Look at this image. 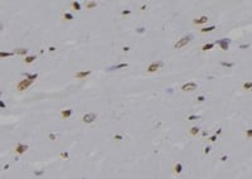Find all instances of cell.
<instances>
[{
	"label": "cell",
	"instance_id": "52a82bcc",
	"mask_svg": "<svg viewBox=\"0 0 252 179\" xmlns=\"http://www.w3.org/2000/svg\"><path fill=\"white\" fill-rule=\"evenodd\" d=\"M27 150H28V145H25V144H21V143H19V144H17V146H15V153H17V154H19V155L24 154Z\"/></svg>",
	"mask_w": 252,
	"mask_h": 179
},
{
	"label": "cell",
	"instance_id": "ffe728a7",
	"mask_svg": "<svg viewBox=\"0 0 252 179\" xmlns=\"http://www.w3.org/2000/svg\"><path fill=\"white\" fill-rule=\"evenodd\" d=\"M97 6V3L96 1H88V3H86V8L87 9H92V8H96Z\"/></svg>",
	"mask_w": 252,
	"mask_h": 179
},
{
	"label": "cell",
	"instance_id": "d590c367",
	"mask_svg": "<svg viewBox=\"0 0 252 179\" xmlns=\"http://www.w3.org/2000/svg\"><path fill=\"white\" fill-rule=\"evenodd\" d=\"M49 50L53 52V50H56V48H54V47H49Z\"/></svg>",
	"mask_w": 252,
	"mask_h": 179
},
{
	"label": "cell",
	"instance_id": "8992f818",
	"mask_svg": "<svg viewBox=\"0 0 252 179\" xmlns=\"http://www.w3.org/2000/svg\"><path fill=\"white\" fill-rule=\"evenodd\" d=\"M207 22H208V16H207V15H201V16H198V18L193 19V24H195V25H203V24H205Z\"/></svg>",
	"mask_w": 252,
	"mask_h": 179
},
{
	"label": "cell",
	"instance_id": "e575fe53",
	"mask_svg": "<svg viewBox=\"0 0 252 179\" xmlns=\"http://www.w3.org/2000/svg\"><path fill=\"white\" fill-rule=\"evenodd\" d=\"M248 47H250L248 44H242V46H241L239 48H241V49H245V48H248Z\"/></svg>",
	"mask_w": 252,
	"mask_h": 179
},
{
	"label": "cell",
	"instance_id": "7a4b0ae2",
	"mask_svg": "<svg viewBox=\"0 0 252 179\" xmlns=\"http://www.w3.org/2000/svg\"><path fill=\"white\" fill-rule=\"evenodd\" d=\"M197 87H198V85H197L195 82H187V83H184V85H182V91L190 92V91L197 90Z\"/></svg>",
	"mask_w": 252,
	"mask_h": 179
},
{
	"label": "cell",
	"instance_id": "5bb4252c",
	"mask_svg": "<svg viewBox=\"0 0 252 179\" xmlns=\"http://www.w3.org/2000/svg\"><path fill=\"white\" fill-rule=\"evenodd\" d=\"M216 25H211V27H203V28H201V32L202 33H209V32H213V30H216Z\"/></svg>",
	"mask_w": 252,
	"mask_h": 179
},
{
	"label": "cell",
	"instance_id": "9c48e42d",
	"mask_svg": "<svg viewBox=\"0 0 252 179\" xmlns=\"http://www.w3.org/2000/svg\"><path fill=\"white\" fill-rule=\"evenodd\" d=\"M72 110L71 109H67V110H62L61 111V116L63 117V119H68V117H71L72 116Z\"/></svg>",
	"mask_w": 252,
	"mask_h": 179
},
{
	"label": "cell",
	"instance_id": "cb8c5ba5",
	"mask_svg": "<svg viewBox=\"0 0 252 179\" xmlns=\"http://www.w3.org/2000/svg\"><path fill=\"white\" fill-rule=\"evenodd\" d=\"M246 138L247 139H252V128L246 130Z\"/></svg>",
	"mask_w": 252,
	"mask_h": 179
},
{
	"label": "cell",
	"instance_id": "8d00e7d4",
	"mask_svg": "<svg viewBox=\"0 0 252 179\" xmlns=\"http://www.w3.org/2000/svg\"><path fill=\"white\" fill-rule=\"evenodd\" d=\"M1 29H3V24H0V30H1Z\"/></svg>",
	"mask_w": 252,
	"mask_h": 179
},
{
	"label": "cell",
	"instance_id": "ba28073f",
	"mask_svg": "<svg viewBox=\"0 0 252 179\" xmlns=\"http://www.w3.org/2000/svg\"><path fill=\"white\" fill-rule=\"evenodd\" d=\"M91 75V71H81V72H76L74 77L76 78H86L87 76Z\"/></svg>",
	"mask_w": 252,
	"mask_h": 179
},
{
	"label": "cell",
	"instance_id": "d6986e66",
	"mask_svg": "<svg viewBox=\"0 0 252 179\" xmlns=\"http://www.w3.org/2000/svg\"><path fill=\"white\" fill-rule=\"evenodd\" d=\"M14 54V52H0V58H5V57H12Z\"/></svg>",
	"mask_w": 252,
	"mask_h": 179
},
{
	"label": "cell",
	"instance_id": "e0dca14e",
	"mask_svg": "<svg viewBox=\"0 0 252 179\" xmlns=\"http://www.w3.org/2000/svg\"><path fill=\"white\" fill-rule=\"evenodd\" d=\"M35 56H27L25 58H24V63H27V65H29V63H32V62H34L35 61Z\"/></svg>",
	"mask_w": 252,
	"mask_h": 179
},
{
	"label": "cell",
	"instance_id": "603a6c76",
	"mask_svg": "<svg viewBox=\"0 0 252 179\" xmlns=\"http://www.w3.org/2000/svg\"><path fill=\"white\" fill-rule=\"evenodd\" d=\"M72 6H73L74 10H81V4H80L78 1H73V3H72Z\"/></svg>",
	"mask_w": 252,
	"mask_h": 179
},
{
	"label": "cell",
	"instance_id": "4316f807",
	"mask_svg": "<svg viewBox=\"0 0 252 179\" xmlns=\"http://www.w3.org/2000/svg\"><path fill=\"white\" fill-rule=\"evenodd\" d=\"M48 136H49V139L53 140V141H54V140H57V135H56V134H52V132H50Z\"/></svg>",
	"mask_w": 252,
	"mask_h": 179
},
{
	"label": "cell",
	"instance_id": "83f0119b",
	"mask_svg": "<svg viewBox=\"0 0 252 179\" xmlns=\"http://www.w3.org/2000/svg\"><path fill=\"white\" fill-rule=\"evenodd\" d=\"M204 101H205L204 96H198V97H197V102H204Z\"/></svg>",
	"mask_w": 252,
	"mask_h": 179
},
{
	"label": "cell",
	"instance_id": "6da1fadb",
	"mask_svg": "<svg viewBox=\"0 0 252 179\" xmlns=\"http://www.w3.org/2000/svg\"><path fill=\"white\" fill-rule=\"evenodd\" d=\"M192 38H193V37H192L190 34H189V35H184V37H182V38L177 42V43L174 44V48H175V49H180V48L185 47V46H187L189 42L192 40Z\"/></svg>",
	"mask_w": 252,
	"mask_h": 179
},
{
	"label": "cell",
	"instance_id": "f1b7e54d",
	"mask_svg": "<svg viewBox=\"0 0 252 179\" xmlns=\"http://www.w3.org/2000/svg\"><path fill=\"white\" fill-rule=\"evenodd\" d=\"M121 14H122V15H129V14H131V10L125 9V10H122V12H121Z\"/></svg>",
	"mask_w": 252,
	"mask_h": 179
},
{
	"label": "cell",
	"instance_id": "7402d4cb",
	"mask_svg": "<svg viewBox=\"0 0 252 179\" xmlns=\"http://www.w3.org/2000/svg\"><path fill=\"white\" fill-rule=\"evenodd\" d=\"M73 18H74V16H73L71 13H64V14H63V19H64V20H73Z\"/></svg>",
	"mask_w": 252,
	"mask_h": 179
},
{
	"label": "cell",
	"instance_id": "484cf974",
	"mask_svg": "<svg viewBox=\"0 0 252 179\" xmlns=\"http://www.w3.org/2000/svg\"><path fill=\"white\" fill-rule=\"evenodd\" d=\"M61 156H62V159H69V154L66 151V153H61Z\"/></svg>",
	"mask_w": 252,
	"mask_h": 179
},
{
	"label": "cell",
	"instance_id": "9a60e30c",
	"mask_svg": "<svg viewBox=\"0 0 252 179\" xmlns=\"http://www.w3.org/2000/svg\"><path fill=\"white\" fill-rule=\"evenodd\" d=\"M25 78L33 82V81H35V80L38 78V75H37V73H33V75H29V73H25Z\"/></svg>",
	"mask_w": 252,
	"mask_h": 179
},
{
	"label": "cell",
	"instance_id": "5b68a950",
	"mask_svg": "<svg viewBox=\"0 0 252 179\" xmlns=\"http://www.w3.org/2000/svg\"><path fill=\"white\" fill-rule=\"evenodd\" d=\"M160 66H161V63H159V62H152V63H150L149 67L146 68V72H148V73H154V72H156V71L160 68Z\"/></svg>",
	"mask_w": 252,
	"mask_h": 179
},
{
	"label": "cell",
	"instance_id": "f546056e",
	"mask_svg": "<svg viewBox=\"0 0 252 179\" xmlns=\"http://www.w3.org/2000/svg\"><path fill=\"white\" fill-rule=\"evenodd\" d=\"M114 138H115V140H122L124 136H122V135H115Z\"/></svg>",
	"mask_w": 252,
	"mask_h": 179
},
{
	"label": "cell",
	"instance_id": "3957f363",
	"mask_svg": "<svg viewBox=\"0 0 252 179\" xmlns=\"http://www.w3.org/2000/svg\"><path fill=\"white\" fill-rule=\"evenodd\" d=\"M97 119V115L95 112H90V114H86L83 115V117H82V121L84 124H92L95 120Z\"/></svg>",
	"mask_w": 252,
	"mask_h": 179
},
{
	"label": "cell",
	"instance_id": "d6a6232c",
	"mask_svg": "<svg viewBox=\"0 0 252 179\" xmlns=\"http://www.w3.org/2000/svg\"><path fill=\"white\" fill-rule=\"evenodd\" d=\"M6 107V105H5V102H3V101H0V109H5Z\"/></svg>",
	"mask_w": 252,
	"mask_h": 179
},
{
	"label": "cell",
	"instance_id": "ac0fdd59",
	"mask_svg": "<svg viewBox=\"0 0 252 179\" xmlns=\"http://www.w3.org/2000/svg\"><path fill=\"white\" fill-rule=\"evenodd\" d=\"M213 48H214V43H208V44H204V46L202 47V50L205 52V50H211V49H213Z\"/></svg>",
	"mask_w": 252,
	"mask_h": 179
},
{
	"label": "cell",
	"instance_id": "30bf717a",
	"mask_svg": "<svg viewBox=\"0 0 252 179\" xmlns=\"http://www.w3.org/2000/svg\"><path fill=\"white\" fill-rule=\"evenodd\" d=\"M28 53V49L27 48H17L14 50V54H19V56H25Z\"/></svg>",
	"mask_w": 252,
	"mask_h": 179
},
{
	"label": "cell",
	"instance_id": "1f68e13d",
	"mask_svg": "<svg viewBox=\"0 0 252 179\" xmlns=\"http://www.w3.org/2000/svg\"><path fill=\"white\" fill-rule=\"evenodd\" d=\"M209 151H211V146H205V148H204V154H208Z\"/></svg>",
	"mask_w": 252,
	"mask_h": 179
},
{
	"label": "cell",
	"instance_id": "4fadbf2b",
	"mask_svg": "<svg viewBox=\"0 0 252 179\" xmlns=\"http://www.w3.org/2000/svg\"><path fill=\"white\" fill-rule=\"evenodd\" d=\"M199 131H201V129L198 128V126H192L190 130H189V134H190L192 136H197V135L199 134Z\"/></svg>",
	"mask_w": 252,
	"mask_h": 179
},
{
	"label": "cell",
	"instance_id": "4dcf8cb0",
	"mask_svg": "<svg viewBox=\"0 0 252 179\" xmlns=\"http://www.w3.org/2000/svg\"><path fill=\"white\" fill-rule=\"evenodd\" d=\"M197 119H198V116H197V115H190V116L188 117V120H190V121H192V120H197Z\"/></svg>",
	"mask_w": 252,
	"mask_h": 179
},
{
	"label": "cell",
	"instance_id": "2e32d148",
	"mask_svg": "<svg viewBox=\"0 0 252 179\" xmlns=\"http://www.w3.org/2000/svg\"><path fill=\"white\" fill-rule=\"evenodd\" d=\"M242 88L246 90V91L252 90V82H251V81H248V82H243V83H242Z\"/></svg>",
	"mask_w": 252,
	"mask_h": 179
},
{
	"label": "cell",
	"instance_id": "f35d334b",
	"mask_svg": "<svg viewBox=\"0 0 252 179\" xmlns=\"http://www.w3.org/2000/svg\"><path fill=\"white\" fill-rule=\"evenodd\" d=\"M81 179H84V178H81Z\"/></svg>",
	"mask_w": 252,
	"mask_h": 179
},
{
	"label": "cell",
	"instance_id": "74e56055",
	"mask_svg": "<svg viewBox=\"0 0 252 179\" xmlns=\"http://www.w3.org/2000/svg\"><path fill=\"white\" fill-rule=\"evenodd\" d=\"M0 96H1V92H0Z\"/></svg>",
	"mask_w": 252,
	"mask_h": 179
},
{
	"label": "cell",
	"instance_id": "836d02e7",
	"mask_svg": "<svg viewBox=\"0 0 252 179\" xmlns=\"http://www.w3.org/2000/svg\"><path fill=\"white\" fill-rule=\"evenodd\" d=\"M209 140H211V141H216V140H217V135H212L211 138H209Z\"/></svg>",
	"mask_w": 252,
	"mask_h": 179
},
{
	"label": "cell",
	"instance_id": "8fae6325",
	"mask_svg": "<svg viewBox=\"0 0 252 179\" xmlns=\"http://www.w3.org/2000/svg\"><path fill=\"white\" fill-rule=\"evenodd\" d=\"M217 43L221 46V48H222L223 50H227V49H228V40H227V39H222V40H218Z\"/></svg>",
	"mask_w": 252,
	"mask_h": 179
},
{
	"label": "cell",
	"instance_id": "277c9868",
	"mask_svg": "<svg viewBox=\"0 0 252 179\" xmlns=\"http://www.w3.org/2000/svg\"><path fill=\"white\" fill-rule=\"evenodd\" d=\"M32 81H29V80H27V78H24V80H21L19 83H18V86H17V88L19 90V91H24V90H27L30 85H32Z\"/></svg>",
	"mask_w": 252,
	"mask_h": 179
},
{
	"label": "cell",
	"instance_id": "7c38bea8",
	"mask_svg": "<svg viewBox=\"0 0 252 179\" xmlns=\"http://www.w3.org/2000/svg\"><path fill=\"white\" fill-rule=\"evenodd\" d=\"M182 170H183V165H182V163H177L174 165V173L177 174V175H179L180 173H182Z\"/></svg>",
	"mask_w": 252,
	"mask_h": 179
},
{
	"label": "cell",
	"instance_id": "44dd1931",
	"mask_svg": "<svg viewBox=\"0 0 252 179\" xmlns=\"http://www.w3.org/2000/svg\"><path fill=\"white\" fill-rule=\"evenodd\" d=\"M127 66H129L127 63H120V65H117V66L112 67V68H111V71H112V69H121V68H124V67H127Z\"/></svg>",
	"mask_w": 252,
	"mask_h": 179
},
{
	"label": "cell",
	"instance_id": "d4e9b609",
	"mask_svg": "<svg viewBox=\"0 0 252 179\" xmlns=\"http://www.w3.org/2000/svg\"><path fill=\"white\" fill-rule=\"evenodd\" d=\"M221 65H222V66H226V67H228V68H231V67H233V66H235V63H226V62H221Z\"/></svg>",
	"mask_w": 252,
	"mask_h": 179
}]
</instances>
